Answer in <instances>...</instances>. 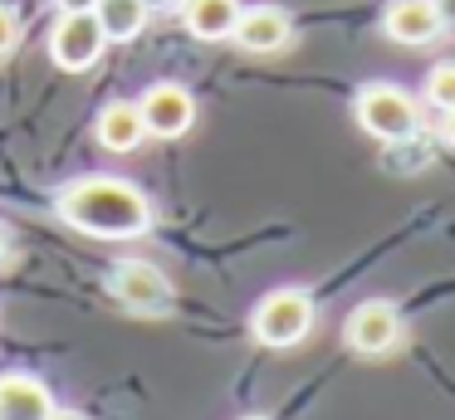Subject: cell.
<instances>
[{
	"mask_svg": "<svg viewBox=\"0 0 455 420\" xmlns=\"http://www.w3.org/2000/svg\"><path fill=\"white\" fill-rule=\"evenodd\" d=\"M54 210L64 225L93 234V240H138L152 230V201L118 176H84V181L64 186Z\"/></svg>",
	"mask_w": 455,
	"mask_h": 420,
	"instance_id": "obj_1",
	"label": "cell"
},
{
	"mask_svg": "<svg viewBox=\"0 0 455 420\" xmlns=\"http://www.w3.org/2000/svg\"><path fill=\"white\" fill-rule=\"evenodd\" d=\"M353 117L367 137L377 142H416L426 127L416 98L406 93L402 83H363L353 98Z\"/></svg>",
	"mask_w": 455,
	"mask_h": 420,
	"instance_id": "obj_2",
	"label": "cell"
},
{
	"mask_svg": "<svg viewBox=\"0 0 455 420\" xmlns=\"http://www.w3.org/2000/svg\"><path fill=\"white\" fill-rule=\"evenodd\" d=\"M314 318H318V308L304 289H275L255 303L250 332H255V342H265V347H299V342L314 332Z\"/></svg>",
	"mask_w": 455,
	"mask_h": 420,
	"instance_id": "obj_3",
	"label": "cell"
},
{
	"mask_svg": "<svg viewBox=\"0 0 455 420\" xmlns=\"http://www.w3.org/2000/svg\"><path fill=\"white\" fill-rule=\"evenodd\" d=\"M108 293L138 318H167L172 313V279L148 259H123L108 273Z\"/></svg>",
	"mask_w": 455,
	"mask_h": 420,
	"instance_id": "obj_4",
	"label": "cell"
},
{
	"mask_svg": "<svg viewBox=\"0 0 455 420\" xmlns=\"http://www.w3.org/2000/svg\"><path fill=\"white\" fill-rule=\"evenodd\" d=\"M343 342L357 357H387V352L402 342V308L387 298H367L347 313L343 322Z\"/></svg>",
	"mask_w": 455,
	"mask_h": 420,
	"instance_id": "obj_5",
	"label": "cell"
},
{
	"mask_svg": "<svg viewBox=\"0 0 455 420\" xmlns=\"http://www.w3.org/2000/svg\"><path fill=\"white\" fill-rule=\"evenodd\" d=\"M103 44H108V35H103V25H99L93 10H64L60 25H54V35H50L54 64L69 68V74H84V68L99 64Z\"/></svg>",
	"mask_w": 455,
	"mask_h": 420,
	"instance_id": "obj_6",
	"label": "cell"
},
{
	"mask_svg": "<svg viewBox=\"0 0 455 420\" xmlns=\"http://www.w3.org/2000/svg\"><path fill=\"white\" fill-rule=\"evenodd\" d=\"M138 107H142V123H148L152 137H181L196 123V98H191V88L172 83V78L152 83L148 93L138 98Z\"/></svg>",
	"mask_w": 455,
	"mask_h": 420,
	"instance_id": "obj_7",
	"label": "cell"
},
{
	"mask_svg": "<svg viewBox=\"0 0 455 420\" xmlns=\"http://www.w3.org/2000/svg\"><path fill=\"white\" fill-rule=\"evenodd\" d=\"M382 35L392 44H406V49H421V44H435L445 35V20L435 10V0H392L382 10Z\"/></svg>",
	"mask_w": 455,
	"mask_h": 420,
	"instance_id": "obj_8",
	"label": "cell"
},
{
	"mask_svg": "<svg viewBox=\"0 0 455 420\" xmlns=\"http://www.w3.org/2000/svg\"><path fill=\"white\" fill-rule=\"evenodd\" d=\"M230 39H235L245 54H279V49L294 39V20H289L284 5H250V10H240Z\"/></svg>",
	"mask_w": 455,
	"mask_h": 420,
	"instance_id": "obj_9",
	"label": "cell"
},
{
	"mask_svg": "<svg viewBox=\"0 0 455 420\" xmlns=\"http://www.w3.org/2000/svg\"><path fill=\"white\" fill-rule=\"evenodd\" d=\"M54 416V396L44 381L25 376H0V420H50Z\"/></svg>",
	"mask_w": 455,
	"mask_h": 420,
	"instance_id": "obj_10",
	"label": "cell"
},
{
	"mask_svg": "<svg viewBox=\"0 0 455 420\" xmlns=\"http://www.w3.org/2000/svg\"><path fill=\"white\" fill-rule=\"evenodd\" d=\"M93 137H99L108 152H138L142 137H148V123H142L138 103H108L93 123Z\"/></svg>",
	"mask_w": 455,
	"mask_h": 420,
	"instance_id": "obj_11",
	"label": "cell"
},
{
	"mask_svg": "<svg viewBox=\"0 0 455 420\" xmlns=\"http://www.w3.org/2000/svg\"><path fill=\"white\" fill-rule=\"evenodd\" d=\"M240 20V0H181V25L196 39H230Z\"/></svg>",
	"mask_w": 455,
	"mask_h": 420,
	"instance_id": "obj_12",
	"label": "cell"
},
{
	"mask_svg": "<svg viewBox=\"0 0 455 420\" xmlns=\"http://www.w3.org/2000/svg\"><path fill=\"white\" fill-rule=\"evenodd\" d=\"M93 15H99L103 35L123 44V39H138L148 29V0H99Z\"/></svg>",
	"mask_w": 455,
	"mask_h": 420,
	"instance_id": "obj_13",
	"label": "cell"
},
{
	"mask_svg": "<svg viewBox=\"0 0 455 420\" xmlns=\"http://www.w3.org/2000/svg\"><path fill=\"white\" fill-rule=\"evenodd\" d=\"M426 103L431 107H455V64H435L431 74H426Z\"/></svg>",
	"mask_w": 455,
	"mask_h": 420,
	"instance_id": "obj_14",
	"label": "cell"
},
{
	"mask_svg": "<svg viewBox=\"0 0 455 420\" xmlns=\"http://www.w3.org/2000/svg\"><path fill=\"white\" fill-rule=\"evenodd\" d=\"M20 15H15L11 5H0V59L5 54H15V49H20Z\"/></svg>",
	"mask_w": 455,
	"mask_h": 420,
	"instance_id": "obj_15",
	"label": "cell"
},
{
	"mask_svg": "<svg viewBox=\"0 0 455 420\" xmlns=\"http://www.w3.org/2000/svg\"><path fill=\"white\" fill-rule=\"evenodd\" d=\"M441 137H445V147H455V107H445V117H441Z\"/></svg>",
	"mask_w": 455,
	"mask_h": 420,
	"instance_id": "obj_16",
	"label": "cell"
},
{
	"mask_svg": "<svg viewBox=\"0 0 455 420\" xmlns=\"http://www.w3.org/2000/svg\"><path fill=\"white\" fill-rule=\"evenodd\" d=\"M435 10H441L445 29H451V25H455V0H435Z\"/></svg>",
	"mask_w": 455,
	"mask_h": 420,
	"instance_id": "obj_17",
	"label": "cell"
},
{
	"mask_svg": "<svg viewBox=\"0 0 455 420\" xmlns=\"http://www.w3.org/2000/svg\"><path fill=\"white\" fill-rule=\"evenodd\" d=\"M99 0H60V10H93Z\"/></svg>",
	"mask_w": 455,
	"mask_h": 420,
	"instance_id": "obj_18",
	"label": "cell"
},
{
	"mask_svg": "<svg viewBox=\"0 0 455 420\" xmlns=\"http://www.w3.org/2000/svg\"><path fill=\"white\" fill-rule=\"evenodd\" d=\"M50 420H84V416H79V410H54Z\"/></svg>",
	"mask_w": 455,
	"mask_h": 420,
	"instance_id": "obj_19",
	"label": "cell"
},
{
	"mask_svg": "<svg viewBox=\"0 0 455 420\" xmlns=\"http://www.w3.org/2000/svg\"><path fill=\"white\" fill-rule=\"evenodd\" d=\"M5 250H11V234H5V225H0V259H5Z\"/></svg>",
	"mask_w": 455,
	"mask_h": 420,
	"instance_id": "obj_20",
	"label": "cell"
},
{
	"mask_svg": "<svg viewBox=\"0 0 455 420\" xmlns=\"http://www.w3.org/2000/svg\"><path fill=\"white\" fill-rule=\"evenodd\" d=\"M250 420H265V416H250Z\"/></svg>",
	"mask_w": 455,
	"mask_h": 420,
	"instance_id": "obj_21",
	"label": "cell"
}]
</instances>
